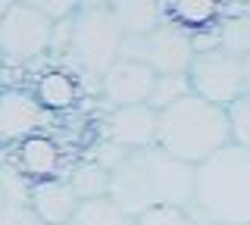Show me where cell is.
<instances>
[{"instance_id": "d6986e66", "label": "cell", "mask_w": 250, "mask_h": 225, "mask_svg": "<svg viewBox=\"0 0 250 225\" xmlns=\"http://www.w3.org/2000/svg\"><path fill=\"white\" fill-rule=\"evenodd\" d=\"M216 47H222L231 57H241V53L250 50V19H225L216 32Z\"/></svg>"}, {"instance_id": "603a6c76", "label": "cell", "mask_w": 250, "mask_h": 225, "mask_svg": "<svg viewBox=\"0 0 250 225\" xmlns=\"http://www.w3.org/2000/svg\"><path fill=\"white\" fill-rule=\"evenodd\" d=\"M241 63V94H250V50L238 57Z\"/></svg>"}, {"instance_id": "484cf974", "label": "cell", "mask_w": 250, "mask_h": 225, "mask_svg": "<svg viewBox=\"0 0 250 225\" xmlns=\"http://www.w3.org/2000/svg\"><path fill=\"white\" fill-rule=\"evenodd\" d=\"M3 209H6V200H3V191H0V222H3Z\"/></svg>"}, {"instance_id": "5b68a950", "label": "cell", "mask_w": 250, "mask_h": 225, "mask_svg": "<svg viewBox=\"0 0 250 225\" xmlns=\"http://www.w3.org/2000/svg\"><path fill=\"white\" fill-rule=\"evenodd\" d=\"M53 19L38 6L16 0L0 16V60L6 66H28L50 53Z\"/></svg>"}, {"instance_id": "cb8c5ba5", "label": "cell", "mask_w": 250, "mask_h": 225, "mask_svg": "<svg viewBox=\"0 0 250 225\" xmlns=\"http://www.w3.org/2000/svg\"><path fill=\"white\" fill-rule=\"evenodd\" d=\"M82 3H84V6H109L113 0H82Z\"/></svg>"}, {"instance_id": "7a4b0ae2", "label": "cell", "mask_w": 250, "mask_h": 225, "mask_svg": "<svg viewBox=\"0 0 250 225\" xmlns=\"http://www.w3.org/2000/svg\"><path fill=\"white\" fill-rule=\"evenodd\" d=\"M191 206L213 222H250V147L229 141L194 163Z\"/></svg>"}, {"instance_id": "e0dca14e", "label": "cell", "mask_w": 250, "mask_h": 225, "mask_svg": "<svg viewBox=\"0 0 250 225\" xmlns=\"http://www.w3.org/2000/svg\"><path fill=\"white\" fill-rule=\"evenodd\" d=\"M69 188L75 191V197H97V194L109 191V169H104L97 160L94 163H82V166L72 169L69 175Z\"/></svg>"}, {"instance_id": "8fae6325", "label": "cell", "mask_w": 250, "mask_h": 225, "mask_svg": "<svg viewBox=\"0 0 250 225\" xmlns=\"http://www.w3.org/2000/svg\"><path fill=\"white\" fill-rule=\"evenodd\" d=\"M109 138L122 144L125 150H141V147L156 144V110H150L147 103L113 106Z\"/></svg>"}, {"instance_id": "ba28073f", "label": "cell", "mask_w": 250, "mask_h": 225, "mask_svg": "<svg viewBox=\"0 0 250 225\" xmlns=\"http://www.w3.org/2000/svg\"><path fill=\"white\" fill-rule=\"evenodd\" d=\"M91 75L94 72L82 69L75 60L57 57L35 79L31 94L38 97V103H41L47 113H66V110H72L78 100H82V94H84L82 84H84V79H91Z\"/></svg>"}, {"instance_id": "3957f363", "label": "cell", "mask_w": 250, "mask_h": 225, "mask_svg": "<svg viewBox=\"0 0 250 225\" xmlns=\"http://www.w3.org/2000/svg\"><path fill=\"white\" fill-rule=\"evenodd\" d=\"M225 106L188 91L175 103L156 113V144L185 163H200L222 144H229Z\"/></svg>"}, {"instance_id": "44dd1931", "label": "cell", "mask_w": 250, "mask_h": 225, "mask_svg": "<svg viewBox=\"0 0 250 225\" xmlns=\"http://www.w3.org/2000/svg\"><path fill=\"white\" fill-rule=\"evenodd\" d=\"M188 206H175V204H156V206H147L135 216V222H188L185 216Z\"/></svg>"}, {"instance_id": "ac0fdd59", "label": "cell", "mask_w": 250, "mask_h": 225, "mask_svg": "<svg viewBox=\"0 0 250 225\" xmlns=\"http://www.w3.org/2000/svg\"><path fill=\"white\" fill-rule=\"evenodd\" d=\"M191 91V82H188V72H156L150 97H147V106L160 113L163 106L175 103L178 97H185Z\"/></svg>"}, {"instance_id": "9c48e42d", "label": "cell", "mask_w": 250, "mask_h": 225, "mask_svg": "<svg viewBox=\"0 0 250 225\" xmlns=\"http://www.w3.org/2000/svg\"><path fill=\"white\" fill-rule=\"evenodd\" d=\"M156 72L144 66L141 60L119 57L100 72V94L109 106H128V103H147Z\"/></svg>"}, {"instance_id": "2e32d148", "label": "cell", "mask_w": 250, "mask_h": 225, "mask_svg": "<svg viewBox=\"0 0 250 225\" xmlns=\"http://www.w3.org/2000/svg\"><path fill=\"white\" fill-rule=\"evenodd\" d=\"M166 10L182 28H207L219 13V0H169Z\"/></svg>"}, {"instance_id": "52a82bcc", "label": "cell", "mask_w": 250, "mask_h": 225, "mask_svg": "<svg viewBox=\"0 0 250 225\" xmlns=\"http://www.w3.org/2000/svg\"><path fill=\"white\" fill-rule=\"evenodd\" d=\"M185 72H188L194 94L213 100L219 106L231 103L241 94V63H238V57L225 53L222 47L194 50Z\"/></svg>"}, {"instance_id": "d4e9b609", "label": "cell", "mask_w": 250, "mask_h": 225, "mask_svg": "<svg viewBox=\"0 0 250 225\" xmlns=\"http://www.w3.org/2000/svg\"><path fill=\"white\" fill-rule=\"evenodd\" d=\"M13 3H16V0H0V16H3V13H6V10H10V6H13Z\"/></svg>"}, {"instance_id": "8992f818", "label": "cell", "mask_w": 250, "mask_h": 225, "mask_svg": "<svg viewBox=\"0 0 250 225\" xmlns=\"http://www.w3.org/2000/svg\"><path fill=\"white\" fill-rule=\"evenodd\" d=\"M119 57H131L141 60L144 66H150L153 72H185L188 63L194 57V44H191V32L175 22L163 19L156 28L144 35H131L122 38V50Z\"/></svg>"}, {"instance_id": "277c9868", "label": "cell", "mask_w": 250, "mask_h": 225, "mask_svg": "<svg viewBox=\"0 0 250 225\" xmlns=\"http://www.w3.org/2000/svg\"><path fill=\"white\" fill-rule=\"evenodd\" d=\"M122 28L109 6H78L69 13V41L62 57L75 60L82 69L100 75L104 69L119 60L122 50Z\"/></svg>"}, {"instance_id": "6da1fadb", "label": "cell", "mask_w": 250, "mask_h": 225, "mask_svg": "<svg viewBox=\"0 0 250 225\" xmlns=\"http://www.w3.org/2000/svg\"><path fill=\"white\" fill-rule=\"evenodd\" d=\"M109 194L128 213V222H135L141 209L156 206V204L191 206L194 163L172 157L160 144L128 150L109 169Z\"/></svg>"}, {"instance_id": "7402d4cb", "label": "cell", "mask_w": 250, "mask_h": 225, "mask_svg": "<svg viewBox=\"0 0 250 225\" xmlns=\"http://www.w3.org/2000/svg\"><path fill=\"white\" fill-rule=\"evenodd\" d=\"M25 3L38 6L41 13H47L50 19H60V16H69L72 10L82 6V0H25Z\"/></svg>"}, {"instance_id": "4fadbf2b", "label": "cell", "mask_w": 250, "mask_h": 225, "mask_svg": "<svg viewBox=\"0 0 250 225\" xmlns=\"http://www.w3.org/2000/svg\"><path fill=\"white\" fill-rule=\"evenodd\" d=\"M28 204H31V213H35L38 222H72V213H75V191L69 188V182H60V178H41V182L31 188L28 194Z\"/></svg>"}, {"instance_id": "7c38bea8", "label": "cell", "mask_w": 250, "mask_h": 225, "mask_svg": "<svg viewBox=\"0 0 250 225\" xmlns=\"http://www.w3.org/2000/svg\"><path fill=\"white\" fill-rule=\"evenodd\" d=\"M13 169H19L25 178H57L62 153L50 135L35 131V135L13 144Z\"/></svg>"}, {"instance_id": "9a60e30c", "label": "cell", "mask_w": 250, "mask_h": 225, "mask_svg": "<svg viewBox=\"0 0 250 225\" xmlns=\"http://www.w3.org/2000/svg\"><path fill=\"white\" fill-rule=\"evenodd\" d=\"M72 222L78 225H119V222H128V213L116 204L113 194H97V197H82L75 204V213H72Z\"/></svg>"}, {"instance_id": "30bf717a", "label": "cell", "mask_w": 250, "mask_h": 225, "mask_svg": "<svg viewBox=\"0 0 250 225\" xmlns=\"http://www.w3.org/2000/svg\"><path fill=\"white\" fill-rule=\"evenodd\" d=\"M47 110L38 103L31 88H10L0 94V144L13 147L16 141L41 131Z\"/></svg>"}, {"instance_id": "5bb4252c", "label": "cell", "mask_w": 250, "mask_h": 225, "mask_svg": "<svg viewBox=\"0 0 250 225\" xmlns=\"http://www.w3.org/2000/svg\"><path fill=\"white\" fill-rule=\"evenodd\" d=\"M109 10H113V16L119 22L125 38L144 35V32H150V28H156L163 19H166L160 0H113Z\"/></svg>"}, {"instance_id": "ffe728a7", "label": "cell", "mask_w": 250, "mask_h": 225, "mask_svg": "<svg viewBox=\"0 0 250 225\" xmlns=\"http://www.w3.org/2000/svg\"><path fill=\"white\" fill-rule=\"evenodd\" d=\"M229 119V138L241 147H250V94H238L231 103H225Z\"/></svg>"}]
</instances>
